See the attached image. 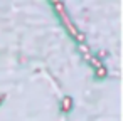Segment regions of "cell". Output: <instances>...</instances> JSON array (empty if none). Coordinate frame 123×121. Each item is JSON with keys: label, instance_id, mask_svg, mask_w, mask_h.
Wrapping results in <instances>:
<instances>
[{"label": "cell", "instance_id": "1", "mask_svg": "<svg viewBox=\"0 0 123 121\" xmlns=\"http://www.w3.org/2000/svg\"><path fill=\"white\" fill-rule=\"evenodd\" d=\"M64 106H66V108H64V109H68V106H71V101H69V99H68V98H66V99H64Z\"/></svg>", "mask_w": 123, "mask_h": 121}]
</instances>
